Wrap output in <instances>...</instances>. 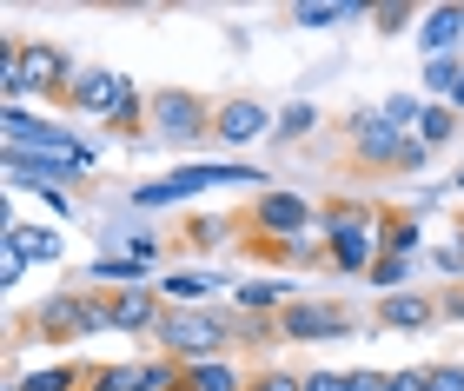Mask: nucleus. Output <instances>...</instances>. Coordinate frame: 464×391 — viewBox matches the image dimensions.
Listing matches in <instances>:
<instances>
[{
    "label": "nucleus",
    "instance_id": "1",
    "mask_svg": "<svg viewBox=\"0 0 464 391\" xmlns=\"http://www.w3.org/2000/svg\"><path fill=\"white\" fill-rule=\"evenodd\" d=\"M319 233H325V265L332 272H345V279H365L378 259H385V205H372V199H325V213H319Z\"/></svg>",
    "mask_w": 464,
    "mask_h": 391
},
{
    "label": "nucleus",
    "instance_id": "2",
    "mask_svg": "<svg viewBox=\"0 0 464 391\" xmlns=\"http://www.w3.org/2000/svg\"><path fill=\"white\" fill-rule=\"evenodd\" d=\"M73 60L47 47V40H7L0 47V93H7V107H27V100H67L73 87Z\"/></svg>",
    "mask_w": 464,
    "mask_h": 391
},
{
    "label": "nucleus",
    "instance_id": "3",
    "mask_svg": "<svg viewBox=\"0 0 464 391\" xmlns=\"http://www.w3.org/2000/svg\"><path fill=\"white\" fill-rule=\"evenodd\" d=\"M246 225H252V233H266V245H279V253H292V259H325L319 245L305 239L312 225H319V213H312L305 193H285V186L259 193L246 205Z\"/></svg>",
    "mask_w": 464,
    "mask_h": 391
},
{
    "label": "nucleus",
    "instance_id": "4",
    "mask_svg": "<svg viewBox=\"0 0 464 391\" xmlns=\"http://www.w3.org/2000/svg\"><path fill=\"white\" fill-rule=\"evenodd\" d=\"M20 332H40V339H53V345L87 339V332H113L107 292H53L47 305H34L27 319H14V339Z\"/></svg>",
    "mask_w": 464,
    "mask_h": 391
},
{
    "label": "nucleus",
    "instance_id": "5",
    "mask_svg": "<svg viewBox=\"0 0 464 391\" xmlns=\"http://www.w3.org/2000/svg\"><path fill=\"white\" fill-rule=\"evenodd\" d=\"M146 139H160V147L213 139V100L193 87H153L146 93Z\"/></svg>",
    "mask_w": 464,
    "mask_h": 391
},
{
    "label": "nucleus",
    "instance_id": "6",
    "mask_svg": "<svg viewBox=\"0 0 464 391\" xmlns=\"http://www.w3.org/2000/svg\"><path fill=\"white\" fill-rule=\"evenodd\" d=\"M199 186H266V173H252V167H179V173H166V179H146V186H133V205H173L186 193H199Z\"/></svg>",
    "mask_w": 464,
    "mask_h": 391
},
{
    "label": "nucleus",
    "instance_id": "7",
    "mask_svg": "<svg viewBox=\"0 0 464 391\" xmlns=\"http://www.w3.org/2000/svg\"><path fill=\"white\" fill-rule=\"evenodd\" d=\"M352 312L339 299H292L279 319H272V339H285V345H312V339H345L352 332Z\"/></svg>",
    "mask_w": 464,
    "mask_h": 391
},
{
    "label": "nucleus",
    "instance_id": "8",
    "mask_svg": "<svg viewBox=\"0 0 464 391\" xmlns=\"http://www.w3.org/2000/svg\"><path fill=\"white\" fill-rule=\"evenodd\" d=\"M398 133L378 107H358L345 119V153H352V167H365V173H392V159H398Z\"/></svg>",
    "mask_w": 464,
    "mask_h": 391
},
{
    "label": "nucleus",
    "instance_id": "9",
    "mask_svg": "<svg viewBox=\"0 0 464 391\" xmlns=\"http://www.w3.org/2000/svg\"><path fill=\"white\" fill-rule=\"evenodd\" d=\"M266 133H279V113H272L266 100H252V93L213 100V139L219 147H252V139H266Z\"/></svg>",
    "mask_w": 464,
    "mask_h": 391
},
{
    "label": "nucleus",
    "instance_id": "10",
    "mask_svg": "<svg viewBox=\"0 0 464 391\" xmlns=\"http://www.w3.org/2000/svg\"><path fill=\"white\" fill-rule=\"evenodd\" d=\"M179 358H120V365H87V391H173Z\"/></svg>",
    "mask_w": 464,
    "mask_h": 391
},
{
    "label": "nucleus",
    "instance_id": "11",
    "mask_svg": "<svg viewBox=\"0 0 464 391\" xmlns=\"http://www.w3.org/2000/svg\"><path fill=\"white\" fill-rule=\"evenodd\" d=\"M120 87H126V73H113V67H80L60 107H67V113H80V119H100V127H107V113H113Z\"/></svg>",
    "mask_w": 464,
    "mask_h": 391
},
{
    "label": "nucleus",
    "instance_id": "12",
    "mask_svg": "<svg viewBox=\"0 0 464 391\" xmlns=\"http://www.w3.org/2000/svg\"><path fill=\"white\" fill-rule=\"evenodd\" d=\"M107 312H113V332L153 339L160 319H166V292H153V285H120V292H107Z\"/></svg>",
    "mask_w": 464,
    "mask_h": 391
},
{
    "label": "nucleus",
    "instance_id": "13",
    "mask_svg": "<svg viewBox=\"0 0 464 391\" xmlns=\"http://www.w3.org/2000/svg\"><path fill=\"white\" fill-rule=\"evenodd\" d=\"M445 312H438V299H425V292H378V325H392V332H425Z\"/></svg>",
    "mask_w": 464,
    "mask_h": 391
},
{
    "label": "nucleus",
    "instance_id": "14",
    "mask_svg": "<svg viewBox=\"0 0 464 391\" xmlns=\"http://www.w3.org/2000/svg\"><path fill=\"white\" fill-rule=\"evenodd\" d=\"M418 40H425L431 60H445L458 40H464V7H458V0H445V7H425V20H418Z\"/></svg>",
    "mask_w": 464,
    "mask_h": 391
},
{
    "label": "nucleus",
    "instance_id": "15",
    "mask_svg": "<svg viewBox=\"0 0 464 391\" xmlns=\"http://www.w3.org/2000/svg\"><path fill=\"white\" fill-rule=\"evenodd\" d=\"M173 391H246V372L232 358H206V365H179Z\"/></svg>",
    "mask_w": 464,
    "mask_h": 391
},
{
    "label": "nucleus",
    "instance_id": "16",
    "mask_svg": "<svg viewBox=\"0 0 464 391\" xmlns=\"http://www.w3.org/2000/svg\"><path fill=\"white\" fill-rule=\"evenodd\" d=\"M232 305H239V312H259V319H279L285 305H292V292L279 279H246L239 292H232Z\"/></svg>",
    "mask_w": 464,
    "mask_h": 391
},
{
    "label": "nucleus",
    "instance_id": "17",
    "mask_svg": "<svg viewBox=\"0 0 464 391\" xmlns=\"http://www.w3.org/2000/svg\"><path fill=\"white\" fill-rule=\"evenodd\" d=\"M232 225H246V213H199V219L179 225V239L193 245V253H213V245H226Z\"/></svg>",
    "mask_w": 464,
    "mask_h": 391
},
{
    "label": "nucleus",
    "instance_id": "18",
    "mask_svg": "<svg viewBox=\"0 0 464 391\" xmlns=\"http://www.w3.org/2000/svg\"><path fill=\"white\" fill-rule=\"evenodd\" d=\"M107 133H126V139H146V93H140V80H126L120 100H113V113H107Z\"/></svg>",
    "mask_w": 464,
    "mask_h": 391
},
{
    "label": "nucleus",
    "instance_id": "19",
    "mask_svg": "<svg viewBox=\"0 0 464 391\" xmlns=\"http://www.w3.org/2000/svg\"><path fill=\"white\" fill-rule=\"evenodd\" d=\"M358 14H372V7H358V0H299L285 20L292 27H339V20H358Z\"/></svg>",
    "mask_w": 464,
    "mask_h": 391
},
{
    "label": "nucleus",
    "instance_id": "20",
    "mask_svg": "<svg viewBox=\"0 0 464 391\" xmlns=\"http://www.w3.org/2000/svg\"><path fill=\"white\" fill-rule=\"evenodd\" d=\"M160 292H166V305H213V292H226V279H213V272H173Z\"/></svg>",
    "mask_w": 464,
    "mask_h": 391
},
{
    "label": "nucleus",
    "instance_id": "21",
    "mask_svg": "<svg viewBox=\"0 0 464 391\" xmlns=\"http://www.w3.org/2000/svg\"><path fill=\"white\" fill-rule=\"evenodd\" d=\"M385 253L418 259V205H385Z\"/></svg>",
    "mask_w": 464,
    "mask_h": 391
},
{
    "label": "nucleus",
    "instance_id": "22",
    "mask_svg": "<svg viewBox=\"0 0 464 391\" xmlns=\"http://www.w3.org/2000/svg\"><path fill=\"white\" fill-rule=\"evenodd\" d=\"M7 391H87V365H47V372L14 378Z\"/></svg>",
    "mask_w": 464,
    "mask_h": 391
},
{
    "label": "nucleus",
    "instance_id": "23",
    "mask_svg": "<svg viewBox=\"0 0 464 391\" xmlns=\"http://www.w3.org/2000/svg\"><path fill=\"white\" fill-rule=\"evenodd\" d=\"M418 139H425L431 153H438V147H451V139H458V113L445 107V100H431V107L418 113Z\"/></svg>",
    "mask_w": 464,
    "mask_h": 391
},
{
    "label": "nucleus",
    "instance_id": "24",
    "mask_svg": "<svg viewBox=\"0 0 464 391\" xmlns=\"http://www.w3.org/2000/svg\"><path fill=\"white\" fill-rule=\"evenodd\" d=\"M146 272H153V265H140V259H126V253L87 265V279H93V285H146Z\"/></svg>",
    "mask_w": 464,
    "mask_h": 391
},
{
    "label": "nucleus",
    "instance_id": "25",
    "mask_svg": "<svg viewBox=\"0 0 464 391\" xmlns=\"http://www.w3.org/2000/svg\"><path fill=\"white\" fill-rule=\"evenodd\" d=\"M7 239L27 253V265L34 259H60V233H53V225H7Z\"/></svg>",
    "mask_w": 464,
    "mask_h": 391
},
{
    "label": "nucleus",
    "instance_id": "26",
    "mask_svg": "<svg viewBox=\"0 0 464 391\" xmlns=\"http://www.w3.org/2000/svg\"><path fill=\"white\" fill-rule=\"evenodd\" d=\"M365 20H378V33H405L411 20H425V14H418L411 0H385V7H372Z\"/></svg>",
    "mask_w": 464,
    "mask_h": 391
},
{
    "label": "nucleus",
    "instance_id": "27",
    "mask_svg": "<svg viewBox=\"0 0 464 391\" xmlns=\"http://www.w3.org/2000/svg\"><path fill=\"white\" fill-rule=\"evenodd\" d=\"M458 73H464V60H425V93H438V100H451V87H458Z\"/></svg>",
    "mask_w": 464,
    "mask_h": 391
},
{
    "label": "nucleus",
    "instance_id": "28",
    "mask_svg": "<svg viewBox=\"0 0 464 391\" xmlns=\"http://www.w3.org/2000/svg\"><path fill=\"white\" fill-rule=\"evenodd\" d=\"M246 391H305V372H285V365H266V372H252Z\"/></svg>",
    "mask_w": 464,
    "mask_h": 391
},
{
    "label": "nucleus",
    "instance_id": "29",
    "mask_svg": "<svg viewBox=\"0 0 464 391\" xmlns=\"http://www.w3.org/2000/svg\"><path fill=\"white\" fill-rule=\"evenodd\" d=\"M305 133H319V107H305V100H299V107L279 113V139H305Z\"/></svg>",
    "mask_w": 464,
    "mask_h": 391
},
{
    "label": "nucleus",
    "instance_id": "30",
    "mask_svg": "<svg viewBox=\"0 0 464 391\" xmlns=\"http://www.w3.org/2000/svg\"><path fill=\"white\" fill-rule=\"evenodd\" d=\"M20 279H27V253H20L14 239H0V292H14Z\"/></svg>",
    "mask_w": 464,
    "mask_h": 391
},
{
    "label": "nucleus",
    "instance_id": "31",
    "mask_svg": "<svg viewBox=\"0 0 464 391\" xmlns=\"http://www.w3.org/2000/svg\"><path fill=\"white\" fill-rule=\"evenodd\" d=\"M425 159H431V147L418 133H405L398 139V159H392V173H425Z\"/></svg>",
    "mask_w": 464,
    "mask_h": 391
},
{
    "label": "nucleus",
    "instance_id": "32",
    "mask_svg": "<svg viewBox=\"0 0 464 391\" xmlns=\"http://www.w3.org/2000/svg\"><path fill=\"white\" fill-rule=\"evenodd\" d=\"M378 113H385V119H392L398 133H418V113H425V107H418L411 93H398V100H385V107H378Z\"/></svg>",
    "mask_w": 464,
    "mask_h": 391
},
{
    "label": "nucleus",
    "instance_id": "33",
    "mask_svg": "<svg viewBox=\"0 0 464 391\" xmlns=\"http://www.w3.org/2000/svg\"><path fill=\"white\" fill-rule=\"evenodd\" d=\"M365 279H372V285H385V292H398V285L411 279V259H392V253H385V259H378Z\"/></svg>",
    "mask_w": 464,
    "mask_h": 391
},
{
    "label": "nucleus",
    "instance_id": "34",
    "mask_svg": "<svg viewBox=\"0 0 464 391\" xmlns=\"http://www.w3.org/2000/svg\"><path fill=\"white\" fill-rule=\"evenodd\" d=\"M305 391H352V372H332V365H312Z\"/></svg>",
    "mask_w": 464,
    "mask_h": 391
},
{
    "label": "nucleus",
    "instance_id": "35",
    "mask_svg": "<svg viewBox=\"0 0 464 391\" xmlns=\"http://www.w3.org/2000/svg\"><path fill=\"white\" fill-rule=\"evenodd\" d=\"M431 391H464V358H438L431 365Z\"/></svg>",
    "mask_w": 464,
    "mask_h": 391
},
{
    "label": "nucleus",
    "instance_id": "36",
    "mask_svg": "<svg viewBox=\"0 0 464 391\" xmlns=\"http://www.w3.org/2000/svg\"><path fill=\"white\" fill-rule=\"evenodd\" d=\"M392 391H431V365H405V372H392Z\"/></svg>",
    "mask_w": 464,
    "mask_h": 391
},
{
    "label": "nucleus",
    "instance_id": "37",
    "mask_svg": "<svg viewBox=\"0 0 464 391\" xmlns=\"http://www.w3.org/2000/svg\"><path fill=\"white\" fill-rule=\"evenodd\" d=\"M352 391H392V372H378V365H358V372H352Z\"/></svg>",
    "mask_w": 464,
    "mask_h": 391
},
{
    "label": "nucleus",
    "instance_id": "38",
    "mask_svg": "<svg viewBox=\"0 0 464 391\" xmlns=\"http://www.w3.org/2000/svg\"><path fill=\"white\" fill-rule=\"evenodd\" d=\"M438 265H445V272H464V233H451V245H438Z\"/></svg>",
    "mask_w": 464,
    "mask_h": 391
},
{
    "label": "nucleus",
    "instance_id": "39",
    "mask_svg": "<svg viewBox=\"0 0 464 391\" xmlns=\"http://www.w3.org/2000/svg\"><path fill=\"white\" fill-rule=\"evenodd\" d=\"M451 113H464V73H458V87H451V100H445Z\"/></svg>",
    "mask_w": 464,
    "mask_h": 391
},
{
    "label": "nucleus",
    "instance_id": "40",
    "mask_svg": "<svg viewBox=\"0 0 464 391\" xmlns=\"http://www.w3.org/2000/svg\"><path fill=\"white\" fill-rule=\"evenodd\" d=\"M458 186H464V173H458Z\"/></svg>",
    "mask_w": 464,
    "mask_h": 391
}]
</instances>
